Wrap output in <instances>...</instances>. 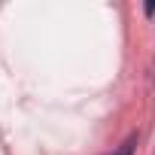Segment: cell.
<instances>
[{
	"label": "cell",
	"instance_id": "obj_1",
	"mask_svg": "<svg viewBox=\"0 0 155 155\" xmlns=\"http://www.w3.org/2000/svg\"><path fill=\"white\" fill-rule=\"evenodd\" d=\"M134 143H137V137H131V140H128V143H125V146H122L116 155H131V152H134Z\"/></svg>",
	"mask_w": 155,
	"mask_h": 155
}]
</instances>
